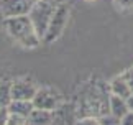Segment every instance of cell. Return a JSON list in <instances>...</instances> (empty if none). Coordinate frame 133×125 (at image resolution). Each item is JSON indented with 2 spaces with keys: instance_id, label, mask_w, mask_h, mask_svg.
Instances as JSON below:
<instances>
[{
  "instance_id": "obj_1",
  "label": "cell",
  "mask_w": 133,
  "mask_h": 125,
  "mask_svg": "<svg viewBox=\"0 0 133 125\" xmlns=\"http://www.w3.org/2000/svg\"><path fill=\"white\" fill-rule=\"evenodd\" d=\"M3 28L10 38L13 41H17L23 48H36L41 43V38L38 36L28 15L13 17V18H3Z\"/></svg>"
},
{
  "instance_id": "obj_2",
  "label": "cell",
  "mask_w": 133,
  "mask_h": 125,
  "mask_svg": "<svg viewBox=\"0 0 133 125\" xmlns=\"http://www.w3.org/2000/svg\"><path fill=\"white\" fill-rule=\"evenodd\" d=\"M54 8H56L54 5L44 2V0H39L38 3L33 5L31 10H30V13H28V17L31 20V23H33L35 30H36L38 36L41 38V41H43L44 35H46V30H48L49 20H51V17H53V13H54Z\"/></svg>"
},
{
  "instance_id": "obj_3",
  "label": "cell",
  "mask_w": 133,
  "mask_h": 125,
  "mask_svg": "<svg viewBox=\"0 0 133 125\" xmlns=\"http://www.w3.org/2000/svg\"><path fill=\"white\" fill-rule=\"evenodd\" d=\"M69 13H71V10L68 7V3L59 5V7L54 8V13L49 20L48 30H46V35L43 38L44 43H53V41H56L63 35L66 25H68V20H69Z\"/></svg>"
},
{
  "instance_id": "obj_4",
  "label": "cell",
  "mask_w": 133,
  "mask_h": 125,
  "mask_svg": "<svg viewBox=\"0 0 133 125\" xmlns=\"http://www.w3.org/2000/svg\"><path fill=\"white\" fill-rule=\"evenodd\" d=\"M33 105L35 109L54 112L61 105V96H59V92H56L51 87H41V89L36 91V94L33 97Z\"/></svg>"
},
{
  "instance_id": "obj_5",
  "label": "cell",
  "mask_w": 133,
  "mask_h": 125,
  "mask_svg": "<svg viewBox=\"0 0 133 125\" xmlns=\"http://www.w3.org/2000/svg\"><path fill=\"white\" fill-rule=\"evenodd\" d=\"M12 101H33L38 87L31 79H15L10 84Z\"/></svg>"
},
{
  "instance_id": "obj_6",
  "label": "cell",
  "mask_w": 133,
  "mask_h": 125,
  "mask_svg": "<svg viewBox=\"0 0 133 125\" xmlns=\"http://www.w3.org/2000/svg\"><path fill=\"white\" fill-rule=\"evenodd\" d=\"M31 10V3L28 0H0V13L3 18L23 17Z\"/></svg>"
},
{
  "instance_id": "obj_7",
  "label": "cell",
  "mask_w": 133,
  "mask_h": 125,
  "mask_svg": "<svg viewBox=\"0 0 133 125\" xmlns=\"http://www.w3.org/2000/svg\"><path fill=\"white\" fill-rule=\"evenodd\" d=\"M128 112H130V109L127 105V99L110 94V97H109V114L110 115H114L117 118H122Z\"/></svg>"
},
{
  "instance_id": "obj_8",
  "label": "cell",
  "mask_w": 133,
  "mask_h": 125,
  "mask_svg": "<svg viewBox=\"0 0 133 125\" xmlns=\"http://www.w3.org/2000/svg\"><path fill=\"white\" fill-rule=\"evenodd\" d=\"M33 109H35L33 101H12L10 105H8V112L15 114V115L28 118L30 114L33 112Z\"/></svg>"
},
{
  "instance_id": "obj_9",
  "label": "cell",
  "mask_w": 133,
  "mask_h": 125,
  "mask_svg": "<svg viewBox=\"0 0 133 125\" xmlns=\"http://www.w3.org/2000/svg\"><path fill=\"white\" fill-rule=\"evenodd\" d=\"M109 89H110V94L118 96V97H123V99L130 97V94H131V89L128 87V84L125 82V79L122 76H117V77H114V79L110 81Z\"/></svg>"
},
{
  "instance_id": "obj_10",
  "label": "cell",
  "mask_w": 133,
  "mask_h": 125,
  "mask_svg": "<svg viewBox=\"0 0 133 125\" xmlns=\"http://www.w3.org/2000/svg\"><path fill=\"white\" fill-rule=\"evenodd\" d=\"M53 123V112L33 109V112L28 117V125H51Z\"/></svg>"
},
{
  "instance_id": "obj_11",
  "label": "cell",
  "mask_w": 133,
  "mask_h": 125,
  "mask_svg": "<svg viewBox=\"0 0 133 125\" xmlns=\"http://www.w3.org/2000/svg\"><path fill=\"white\" fill-rule=\"evenodd\" d=\"M10 84L8 81H2L0 82V109L8 107L12 102V91H10Z\"/></svg>"
},
{
  "instance_id": "obj_12",
  "label": "cell",
  "mask_w": 133,
  "mask_h": 125,
  "mask_svg": "<svg viewBox=\"0 0 133 125\" xmlns=\"http://www.w3.org/2000/svg\"><path fill=\"white\" fill-rule=\"evenodd\" d=\"M99 120H100L102 125H120V118L110 115V114H105V115L99 117Z\"/></svg>"
},
{
  "instance_id": "obj_13",
  "label": "cell",
  "mask_w": 133,
  "mask_h": 125,
  "mask_svg": "<svg viewBox=\"0 0 133 125\" xmlns=\"http://www.w3.org/2000/svg\"><path fill=\"white\" fill-rule=\"evenodd\" d=\"M76 125H102V123L99 120V117H82L76 122Z\"/></svg>"
},
{
  "instance_id": "obj_14",
  "label": "cell",
  "mask_w": 133,
  "mask_h": 125,
  "mask_svg": "<svg viewBox=\"0 0 133 125\" xmlns=\"http://www.w3.org/2000/svg\"><path fill=\"white\" fill-rule=\"evenodd\" d=\"M122 77L125 79V82L128 84V87L131 89V92H133V67H130V69H127L123 74H122Z\"/></svg>"
},
{
  "instance_id": "obj_15",
  "label": "cell",
  "mask_w": 133,
  "mask_h": 125,
  "mask_svg": "<svg viewBox=\"0 0 133 125\" xmlns=\"http://www.w3.org/2000/svg\"><path fill=\"white\" fill-rule=\"evenodd\" d=\"M114 2L118 8H123V10L133 8V0H114Z\"/></svg>"
},
{
  "instance_id": "obj_16",
  "label": "cell",
  "mask_w": 133,
  "mask_h": 125,
  "mask_svg": "<svg viewBox=\"0 0 133 125\" xmlns=\"http://www.w3.org/2000/svg\"><path fill=\"white\" fill-rule=\"evenodd\" d=\"M8 117H10L8 107H3V109H0V125H7V122H8Z\"/></svg>"
},
{
  "instance_id": "obj_17",
  "label": "cell",
  "mask_w": 133,
  "mask_h": 125,
  "mask_svg": "<svg viewBox=\"0 0 133 125\" xmlns=\"http://www.w3.org/2000/svg\"><path fill=\"white\" fill-rule=\"evenodd\" d=\"M120 125H133V112L131 110L120 118Z\"/></svg>"
},
{
  "instance_id": "obj_18",
  "label": "cell",
  "mask_w": 133,
  "mask_h": 125,
  "mask_svg": "<svg viewBox=\"0 0 133 125\" xmlns=\"http://www.w3.org/2000/svg\"><path fill=\"white\" fill-rule=\"evenodd\" d=\"M44 2H48V3H51V5H54V7H59V5L68 3V0H44Z\"/></svg>"
},
{
  "instance_id": "obj_19",
  "label": "cell",
  "mask_w": 133,
  "mask_h": 125,
  "mask_svg": "<svg viewBox=\"0 0 133 125\" xmlns=\"http://www.w3.org/2000/svg\"><path fill=\"white\" fill-rule=\"evenodd\" d=\"M127 105H128V109L133 112V92L130 94V97H127Z\"/></svg>"
},
{
  "instance_id": "obj_20",
  "label": "cell",
  "mask_w": 133,
  "mask_h": 125,
  "mask_svg": "<svg viewBox=\"0 0 133 125\" xmlns=\"http://www.w3.org/2000/svg\"><path fill=\"white\" fill-rule=\"evenodd\" d=\"M28 2H30V3H31V7H33V5H35V3H38V2H39V0H28Z\"/></svg>"
}]
</instances>
